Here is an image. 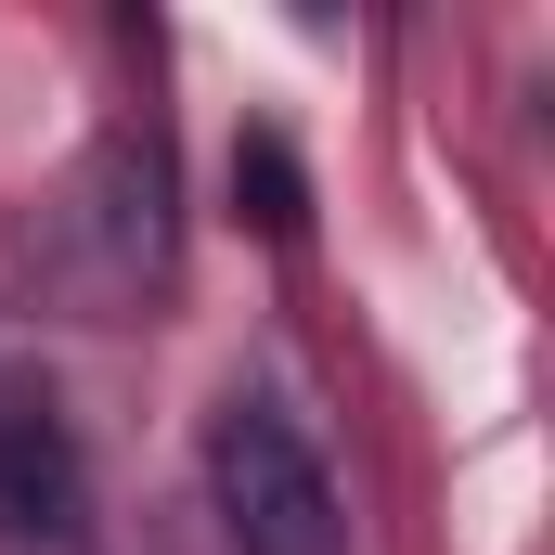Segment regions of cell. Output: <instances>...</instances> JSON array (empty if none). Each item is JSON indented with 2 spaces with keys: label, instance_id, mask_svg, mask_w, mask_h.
<instances>
[{
  "label": "cell",
  "instance_id": "6da1fadb",
  "mask_svg": "<svg viewBox=\"0 0 555 555\" xmlns=\"http://www.w3.org/2000/svg\"><path fill=\"white\" fill-rule=\"evenodd\" d=\"M207 478H220V530H233V555H349L336 478H323V452L297 439V414H272V401H220V426H207Z\"/></svg>",
  "mask_w": 555,
  "mask_h": 555
},
{
  "label": "cell",
  "instance_id": "7a4b0ae2",
  "mask_svg": "<svg viewBox=\"0 0 555 555\" xmlns=\"http://www.w3.org/2000/svg\"><path fill=\"white\" fill-rule=\"evenodd\" d=\"M91 517V478H78V439L52 401H0V530L13 543H78Z\"/></svg>",
  "mask_w": 555,
  "mask_h": 555
},
{
  "label": "cell",
  "instance_id": "3957f363",
  "mask_svg": "<svg viewBox=\"0 0 555 555\" xmlns=\"http://www.w3.org/2000/svg\"><path fill=\"white\" fill-rule=\"evenodd\" d=\"M233 207H246V233H272V246H297V233H310V181H297V155H284L272 130L233 142Z\"/></svg>",
  "mask_w": 555,
  "mask_h": 555
}]
</instances>
